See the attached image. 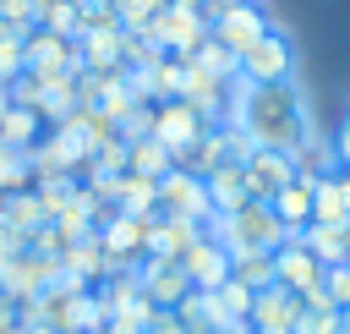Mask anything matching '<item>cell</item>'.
<instances>
[{"label": "cell", "mask_w": 350, "mask_h": 334, "mask_svg": "<svg viewBox=\"0 0 350 334\" xmlns=\"http://www.w3.org/2000/svg\"><path fill=\"white\" fill-rule=\"evenodd\" d=\"M241 131L257 148H295L312 131V104L301 93V82H241V104H235Z\"/></svg>", "instance_id": "1"}, {"label": "cell", "mask_w": 350, "mask_h": 334, "mask_svg": "<svg viewBox=\"0 0 350 334\" xmlns=\"http://www.w3.org/2000/svg\"><path fill=\"white\" fill-rule=\"evenodd\" d=\"M208 230L230 246V257H241V252H279V246L290 241V230L273 219V208H268V203H241V208L219 214Z\"/></svg>", "instance_id": "2"}, {"label": "cell", "mask_w": 350, "mask_h": 334, "mask_svg": "<svg viewBox=\"0 0 350 334\" xmlns=\"http://www.w3.org/2000/svg\"><path fill=\"white\" fill-rule=\"evenodd\" d=\"M148 137L170 153V164H186L191 148L208 137V120L186 99H159V104H148Z\"/></svg>", "instance_id": "3"}, {"label": "cell", "mask_w": 350, "mask_h": 334, "mask_svg": "<svg viewBox=\"0 0 350 334\" xmlns=\"http://www.w3.org/2000/svg\"><path fill=\"white\" fill-rule=\"evenodd\" d=\"M148 33H153V44H159V49L186 55V60H191V49L208 38V16H202V5H197V0H164V5H159V16L148 22Z\"/></svg>", "instance_id": "4"}, {"label": "cell", "mask_w": 350, "mask_h": 334, "mask_svg": "<svg viewBox=\"0 0 350 334\" xmlns=\"http://www.w3.org/2000/svg\"><path fill=\"white\" fill-rule=\"evenodd\" d=\"M153 197H159V214H170V219H186V224H213V203H208V186H202V175H191V170H164L159 181H153Z\"/></svg>", "instance_id": "5"}, {"label": "cell", "mask_w": 350, "mask_h": 334, "mask_svg": "<svg viewBox=\"0 0 350 334\" xmlns=\"http://www.w3.org/2000/svg\"><path fill=\"white\" fill-rule=\"evenodd\" d=\"M295 77V38L284 27H268L241 55V82H290Z\"/></svg>", "instance_id": "6"}, {"label": "cell", "mask_w": 350, "mask_h": 334, "mask_svg": "<svg viewBox=\"0 0 350 334\" xmlns=\"http://www.w3.org/2000/svg\"><path fill=\"white\" fill-rule=\"evenodd\" d=\"M148 224H153V214H120L115 208V219L93 230L104 257H109V268H137L148 257Z\"/></svg>", "instance_id": "7"}, {"label": "cell", "mask_w": 350, "mask_h": 334, "mask_svg": "<svg viewBox=\"0 0 350 334\" xmlns=\"http://www.w3.org/2000/svg\"><path fill=\"white\" fill-rule=\"evenodd\" d=\"M137 285H142V301L153 312H175L186 296H191V279L175 257H142L137 263Z\"/></svg>", "instance_id": "8"}, {"label": "cell", "mask_w": 350, "mask_h": 334, "mask_svg": "<svg viewBox=\"0 0 350 334\" xmlns=\"http://www.w3.org/2000/svg\"><path fill=\"white\" fill-rule=\"evenodd\" d=\"M241 175H246V197L252 203H273L295 181V159L284 148H252L246 164H241Z\"/></svg>", "instance_id": "9"}, {"label": "cell", "mask_w": 350, "mask_h": 334, "mask_svg": "<svg viewBox=\"0 0 350 334\" xmlns=\"http://www.w3.org/2000/svg\"><path fill=\"white\" fill-rule=\"evenodd\" d=\"M323 274H328V263H323L301 235H290V241L273 252V285H284V290H295V296H312V290L323 285Z\"/></svg>", "instance_id": "10"}, {"label": "cell", "mask_w": 350, "mask_h": 334, "mask_svg": "<svg viewBox=\"0 0 350 334\" xmlns=\"http://www.w3.org/2000/svg\"><path fill=\"white\" fill-rule=\"evenodd\" d=\"M301 312H306V301L295 296V290H284V285H262L257 296H252V334H295V323H301Z\"/></svg>", "instance_id": "11"}, {"label": "cell", "mask_w": 350, "mask_h": 334, "mask_svg": "<svg viewBox=\"0 0 350 334\" xmlns=\"http://www.w3.org/2000/svg\"><path fill=\"white\" fill-rule=\"evenodd\" d=\"M268 27H273V16H268V5H262V0H246V5L224 11L219 22H208V33H213V38H219V44H224L235 60H241V55H246V49H252V44H257Z\"/></svg>", "instance_id": "12"}, {"label": "cell", "mask_w": 350, "mask_h": 334, "mask_svg": "<svg viewBox=\"0 0 350 334\" xmlns=\"http://www.w3.org/2000/svg\"><path fill=\"white\" fill-rule=\"evenodd\" d=\"M180 268H186V279H191V290H213V285H224L230 279V268H235V257H230V246L213 235V230H202L191 246H186V257H180Z\"/></svg>", "instance_id": "13"}, {"label": "cell", "mask_w": 350, "mask_h": 334, "mask_svg": "<svg viewBox=\"0 0 350 334\" xmlns=\"http://www.w3.org/2000/svg\"><path fill=\"white\" fill-rule=\"evenodd\" d=\"M22 71H38V77H60V71H77V38H60L49 27H33L22 38Z\"/></svg>", "instance_id": "14"}, {"label": "cell", "mask_w": 350, "mask_h": 334, "mask_svg": "<svg viewBox=\"0 0 350 334\" xmlns=\"http://www.w3.org/2000/svg\"><path fill=\"white\" fill-rule=\"evenodd\" d=\"M77 66L82 71H120V22H88L77 33Z\"/></svg>", "instance_id": "15"}, {"label": "cell", "mask_w": 350, "mask_h": 334, "mask_svg": "<svg viewBox=\"0 0 350 334\" xmlns=\"http://www.w3.org/2000/svg\"><path fill=\"white\" fill-rule=\"evenodd\" d=\"M44 137H49V120H44L38 110H22V104H11V99L0 93V142H5L11 153H33Z\"/></svg>", "instance_id": "16"}, {"label": "cell", "mask_w": 350, "mask_h": 334, "mask_svg": "<svg viewBox=\"0 0 350 334\" xmlns=\"http://www.w3.org/2000/svg\"><path fill=\"white\" fill-rule=\"evenodd\" d=\"M312 219L317 224H350V170L312 181Z\"/></svg>", "instance_id": "17"}, {"label": "cell", "mask_w": 350, "mask_h": 334, "mask_svg": "<svg viewBox=\"0 0 350 334\" xmlns=\"http://www.w3.org/2000/svg\"><path fill=\"white\" fill-rule=\"evenodd\" d=\"M208 224H186V219H170V214H153V224H148V257H186V246L202 235Z\"/></svg>", "instance_id": "18"}, {"label": "cell", "mask_w": 350, "mask_h": 334, "mask_svg": "<svg viewBox=\"0 0 350 334\" xmlns=\"http://www.w3.org/2000/svg\"><path fill=\"white\" fill-rule=\"evenodd\" d=\"M290 159H295V175H301V181H323V175H334V170H339L334 142H328L317 126H312V131H306V137L290 148Z\"/></svg>", "instance_id": "19"}, {"label": "cell", "mask_w": 350, "mask_h": 334, "mask_svg": "<svg viewBox=\"0 0 350 334\" xmlns=\"http://www.w3.org/2000/svg\"><path fill=\"white\" fill-rule=\"evenodd\" d=\"M202 186H208L213 219H219V214H230V208H241V203H252V197H246V175H241V164H219V170H208V175H202Z\"/></svg>", "instance_id": "20"}, {"label": "cell", "mask_w": 350, "mask_h": 334, "mask_svg": "<svg viewBox=\"0 0 350 334\" xmlns=\"http://www.w3.org/2000/svg\"><path fill=\"white\" fill-rule=\"evenodd\" d=\"M268 208H273V219H279L290 235H301V230L312 224V181H301V175H295V181H290Z\"/></svg>", "instance_id": "21"}, {"label": "cell", "mask_w": 350, "mask_h": 334, "mask_svg": "<svg viewBox=\"0 0 350 334\" xmlns=\"http://www.w3.org/2000/svg\"><path fill=\"white\" fill-rule=\"evenodd\" d=\"M0 219L27 241L38 224H49V214H44V197H38V186H22V192H11L5 203H0Z\"/></svg>", "instance_id": "22"}, {"label": "cell", "mask_w": 350, "mask_h": 334, "mask_svg": "<svg viewBox=\"0 0 350 334\" xmlns=\"http://www.w3.org/2000/svg\"><path fill=\"white\" fill-rule=\"evenodd\" d=\"M301 241H306L328 268H334V263H350V224H317V219H312V224L301 230Z\"/></svg>", "instance_id": "23"}, {"label": "cell", "mask_w": 350, "mask_h": 334, "mask_svg": "<svg viewBox=\"0 0 350 334\" xmlns=\"http://www.w3.org/2000/svg\"><path fill=\"white\" fill-rule=\"evenodd\" d=\"M126 170H131V175H142V181H159V175H164V170H175V164H170V153L142 131V137H131V142H126Z\"/></svg>", "instance_id": "24"}, {"label": "cell", "mask_w": 350, "mask_h": 334, "mask_svg": "<svg viewBox=\"0 0 350 334\" xmlns=\"http://www.w3.org/2000/svg\"><path fill=\"white\" fill-rule=\"evenodd\" d=\"M38 27H49L60 38H77L82 33V5L77 0H38Z\"/></svg>", "instance_id": "25"}, {"label": "cell", "mask_w": 350, "mask_h": 334, "mask_svg": "<svg viewBox=\"0 0 350 334\" xmlns=\"http://www.w3.org/2000/svg\"><path fill=\"white\" fill-rule=\"evenodd\" d=\"M191 66H197V71H213V77H241V60H235V55H230V49H224L213 33H208V38L191 49Z\"/></svg>", "instance_id": "26"}, {"label": "cell", "mask_w": 350, "mask_h": 334, "mask_svg": "<svg viewBox=\"0 0 350 334\" xmlns=\"http://www.w3.org/2000/svg\"><path fill=\"white\" fill-rule=\"evenodd\" d=\"M230 279H241V285H252V290L273 285V252H241L235 268H230Z\"/></svg>", "instance_id": "27"}, {"label": "cell", "mask_w": 350, "mask_h": 334, "mask_svg": "<svg viewBox=\"0 0 350 334\" xmlns=\"http://www.w3.org/2000/svg\"><path fill=\"white\" fill-rule=\"evenodd\" d=\"M0 27L16 33V38H27L38 27V0H0Z\"/></svg>", "instance_id": "28"}, {"label": "cell", "mask_w": 350, "mask_h": 334, "mask_svg": "<svg viewBox=\"0 0 350 334\" xmlns=\"http://www.w3.org/2000/svg\"><path fill=\"white\" fill-rule=\"evenodd\" d=\"M159 5H164V0H115V22H120V27L148 33V22L159 16Z\"/></svg>", "instance_id": "29"}, {"label": "cell", "mask_w": 350, "mask_h": 334, "mask_svg": "<svg viewBox=\"0 0 350 334\" xmlns=\"http://www.w3.org/2000/svg\"><path fill=\"white\" fill-rule=\"evenodd\" d=\"M295 334H345L339 329V307H306L301 323H295Z\"/></svg>", "instance_id": "30"}, {"label": "cell", "mask_w": 350, "mask_h": 334, "mask_svg": "<svg viewBox=\"0 0 350 334\" xmlns=\"http://www.w3.org/2000/svg\"><path fill=\"white\" fill-rule=\"evenodd\" d=\"M323 290H328V301H334L339 312H350V263H334V268L323 274Z\"/></svg>", "instance_id": "31"}, {"label": "cell", "mask_w": 350, "mask_h": 334, "mask_svg": "<svg viewBox=\"0 0 350 334\" xmlns=\"http://www.w3.org/2000/svg\"><path fill=\"white\" fill-rule=\"evenodd\" d=\"M16 71H22V38L0 27V88H5V82H11Z\"/></svg>", "instance_id": "32"}, {"label": "cell", "mask_w": 350, "mask_h": 334, "mask_svg": "<svg viewBox=\"0 0 350 334\" xmlns=\"http://www.w3.org/2000/svg\"><path fill=\"white\" fill-rule=\"evenodd\" d=\"M328 142H334V159H339V170H350V110L339 115V126H334V137H328Z\"/></svg>", "instance_id": "33"}, {"label": "cell", "mask_w": 350, "mask_h": 334, "mask_svg": "<svg viewBox=\"0 0 350 334\" xmlns=\"http://www.w3.org/2000/svg\"><path fill=\"white\" fill-rule=\"evenodd\" d=\"M148 334H186V329H180V318H175V312H153Z\"/></svg>", "instance_id": "34"}, {"label": "cell", "mask_w": 350, "mask_h": 334, "mask_svg": "<svg viewBox=\"0 0 350 334\" xmlns=\"http://www.w3.org/2000/svg\"><path fill=\"white\" fill-rule=\"evenodd\" d=\"M197 5H202V16H208V22H219L224 11H235V5H246V0H197Z\"/></svg>", "instance_id": "35"}, {"label": "cell", "mask_w": 350, "mask_h": 334, "mask_svg": "<svg viewBox=\"0 0 350 334\" xmlns=\"http://www.w3.org/2000/svg\"><path fill=\"white\" fill-rule=\"evenodd\" d=\"M82 5V16H93V11H115V0H77Z\"/></svg>", "instance_id": "36"}, {"label": "cell", "mask_w": 350, "mask_h": 334, "mask_svg": "<svg viewBox=\"0 0 350 334\" xmlns=\"http://www.w3.org/2000/svg\"><path fill=\"white\" fill-rule=\"evenodd\" d=\"M208 334H252V323H224V329H208Z\"/></svg>", "instance_id": "37"}, {"label": "cell", "mask_w": 350, "mask_h": 334, "mask_svg": "<svg viewBox=\"0 0 350 334\" xmlns=\"http://www.w3.org/2000/svg\"><path fill=\"white\" fill-rule=\"evenodd\" d=\"M339 329H345V334H350V312H339Z\"/></svg>", "instance_id": "38"}, {"label": "cell", "mask_w": 350, "mask_h": 334, "mask_svg": "<svg viewBox=\"0 0 350 334\" xmlns=\"http://www.w3.org/2000/svg\"><path fill=\"white\" fill-rule=\"evenodd\" d=\"M60 334H82V329H60Z\"/></svg>", "instance_id": "39"}]
</instances>
